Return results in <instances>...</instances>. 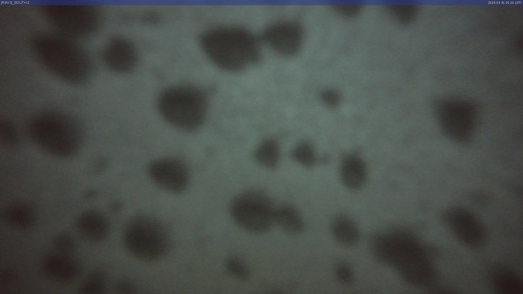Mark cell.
Masks as SVG:
<instances>
[{"label": "cell", "instance_id": "obj_22", "mask_svg": "<svg viewBox=\"0 0 523 294\" xmlns=\"http://www.w3.org/2000/svg\"><path fill=\"white\" fill-rule=\"evenodd\" d=\"M225 267L230 275L239 280L246 281L250 277L251 272L248 266L239 258L231 257L227 259Z\"/></svg>", "mask_w": 523, "mask_h": 294}, {"label": "cell", "instance_id": "obj_30", "mask_svg": "<svg viewBox=\"0 0 523 294\" xmlns=\"http://www.w3.org/2000/svg\"><path fill=\"white\" fill-rule=\"evenodd\" d=\"M13 274L9 271L5 272L2 275L1 278V284L3 285H7L10 284L13 280Z\"/></svg>", "mask_w": 523, "mask_h": 294}, {"label": "cell", "instance_id": "obj_15", "mask_svg": "<svg viewBox=\"0 0 523 294\" xmlns=\"http://www.w3.org/2000/svg\"><path fill=\"white\" fill-rule=\"evenodd\" d=\"M275 224L287 234L298 235L305 229V223L298 210L291 205L276 208Z\"/></svg>", "mask_w": 523, "mask_h": 294}, {"label": "cell", "instance_id": "obj_16", "mask_svg": "<svg viewBox=\"0 0 523 294\" xmlns=\"http://www.w3.org/2000/svg\"><path fill=\"white\" fill-rule=\"evenodd\" d=\"M491 283L494 289L503 294H521L522 281L514 271L507 268L495 270L491 276Z\"/></svg>", "mask_w": 523, "mask_h": 294}, {"label": "cell", "instance_id": "obj_14", "mask_svg": "<svg viewBox=\"0 0 523 294\" xmlns=\"http://www.w3.org/2000/svg\"><path fill=\"white\" fill-rule=\"evenodd\" d=\"M330 230L334 239L344 247L354 246L360 241V233L358 226L346 214L339 213L333 217Z\"/></svg>", "mask_w": 523, "mask_h": 294}, {"label": "cell", "instance_id": "obj_29", "mask_svg": "<svg viewBox=\"0 0 523 294\" xmlns=\"http://www.w3.org/2000/svg\"><path fill=\"white\" fill-rule=\"evenodd\" d=\"M117 289L123 292H130L134 289L133 284L128 281H123L120 282L117 285Z\"/></svg>", "mask_w": 523, "mask_h": 294}, {"label": "cell", "instance_id": "obj_9", "mask_svg": "<svg viewBox=\"0 0 523 294\" xmlns=\"http://www.w3.org/2000/svg\"><path fill=\"white\" fill-rule=\"evenodd\" d=\"M261 38L276 53L290 57L295 55L300 50L303 32L297 22L282 21L267 28L263 32Z\"/></svg>", "mask_w": 523, "mask_h": 294}, {"label": "cell", "instance_id": "obj_23", "mask_svg": "<svg viewBox=\"0 0 523 294\" xmlns=\"http://www.w3.org/2000/svg\"><path fill=\"white\" fill-rule=\"evenodd\" d=\"M293 158L306 166H311L315 161V155L312 146L307 142L298 144L292 152Z\"/></svg>", "mask_w": 523, "mask_h": 294}, {"label": "cell", "instance_id": "obj_13", "mask_svg": "<svg viewBox=\"0 0 523 294\" xmlns=\"http://www.w3.org/2000/svg\"><path fill=\"white\" fill-rule=\"evenodd\" d=\"M79 231L87 239L101 241L108 235L110 226L107 218L101 213L89 210L82 213L77 221Z\"/></svg>", "mask_w": 523, "mask_h": 294}, {"label": "cell", "instance_id": "obj_3", "mask_svg": "<svg viewBox=\"0 0 523 294\" xmlns=\"http://www.w3.org/2000/svg\"><path fill=\"white\" fill-rule=\"evenodd\" d=\"M159 110L170 124L183 130H194L205 118L207 103L200 90L178 85L163 90L158 100Z\"/></svg>", "mask_w": 523, "mask_h": 294}, {"label": "cell", "instance_id": "obj_4", "mask_svg": "<svg viewBox=\"0 0 523 294\" xmlns=\"http://www.w3.org/2000/svg\"><path fill=\"white\" fill-rule=\"evenodd\" d=\"M28 133L38 146L59 157L73 155L81 143L79 127L69 118L58 114L35 117L29 124Z\"/></svg>", "mask_w": 523, "mask_h": 294}, {"label": "cell", "instance_id": "obj_20", "mask_svg": "<svg viewBox=\"0 0 523 294\" xmlns=\"http://www.w3.org/2000/svg\"><path fill=\"white\" fill-rule=\"evenodd\" d=\"M388 12L395 19L402 24H409L414 20L418 13V7L412 5H393L387 6Z\"/></svg>", "mask_w": 523, "mask_h": 294}, {"label": "cell", "instance_id": "obj_25", "mask_svg": "<svg viewBox=\"0 0 523 294\" xmlns=\"http://www.w3.org/2000/svg\"><path fill=\"white\" fill-rule=\"evenodd\" d=\"M1 138L5 145L14 146L17 143V135L14 127L7 121L1 125Z\"/></svg>", "mask_w": 523, "mask_h": 294}, {"label": "cell", "instance_id": "obj_8", "mask_svg": "<svg viewBox=\"0 0 523 294\" xmlns=\"http://www.w3.org/2000/svg\"><path fill=\"white\" fill-rule=\"evenodd\" d=\"M148 173L152 182L162 190L174 194L183 191L189 180L188 171L181 161L170 158L153 161Z\"/></svg>", "mask_w": 523, "mask_h": 294}, {"label": "cell", "instance_id": "obj_17", "mask_svg": "<svg viewBox=\"0 0 523 294\" xmlns=\"http://www.w3.org/2000/svg\"><path fill=\"white\" fill-rule=\"evenodd\" d=\"M343 183L351 189H358L365 184L366 169L363 161L356 156H349L344 159L341 170Z\"/></svg>", "mask_w": 523, "mask_h": 294}, {"label": "cell", "instance_id": "obj_6", "mask_svg": "<svg viewBox=\"0 0 523 294\" xmlns=\"http://www.w3.org/2000/svg\"><path fill=\"white\" fill-rule=\"evenodd\" d=\"M275 210L270 197L256 189L239 194L230 206L233 221L244 230L257 234L268 232L273 228Z\"/></svg>", "mask_w": 523, "mask_h": 294}, {"label": "cell", "instance_id": "obj_24", "mask_svg": "<svg viewBox=\"0 0 523 294\" xmlns=\"http://www.w3.org/2000/svg\"><path fill=\"white\" fill-rule=\"evenodd\" d=\"M55 252L70 255L74 251L75 244L72 237L64 233L57 234L53 241Z\"/></svg>", "mask_w": 523, "mask_h": 294}, {"label": "cell", "instance_id": "obj_12", "mask_svg": "<svg viewBox=\"0 0 523 294\" xmlns=\"http://www.w3.org/2000/svg\"><path fill=\"white\" fill-rule=\"evenodd\" d=\"M43 269L52 280L60 283L74 280L80 272V266L70 255L54 252L44 259Z\"/></svg>", "mask_w": 523, "mask_h": 294}, {"label": "cell", "instance_id": "obj_10", "mask_svg": "<svg viewBox=\"0 0 523 294\" xmlns=\"http://www.w3.org/2000/svg\"><path fill=\"white\" fill-rule=\"evenodd\" d=\"M447 220L455 236L464 244L475 248L484 241L483 226L468 210L461 207L454 208L448 214Z\"/></svg>", "mask_w": 523, "mask_h": 294}, {"label": "cell", "instance_id": "obj_1", "mask_svg": "<svg viewBox=\"0 0 523 294\" xmlns=\"http://www.w3.org/2000/svg\"><path fill=\"white\" fill-rule=\"evenodd\" d=\"M200 45L209 59L220 68L236 71L258 61L260 47L257 38L238 27L210 29L200 37Z\"/></svg>", "mask_w": 523, "mask_h": 294}, {"label": "cell", "instance_id": "obj_21", "mask_svg": "<svg viewBox=\"0 0 523 294\" xmlns=\"http://www.w3.org/2000/svg\"><path fill=\"white\" fill-rule=\"evenodd\" d=\"M106 280L104 275L96 271L91 273L83 281L79 287V291L83 293H101L105 289Z\"/></svg>", "mask_w": 523, "mask_h": 294}, {"label": "cell", "instance_id": "obj_5", "mask_svg": "<svg viewBox=\"0 0 523 294\" xmlns=\"http://www.w3.org/2000/svg\"><path fill=\"white\" fill-rule=\"evenodd\" d=\"M123 241L128 253L142 261L153 262L160 259L168 251L169 232L159 220L138 216L126 226Z\"/></svg>", "mask_w": 523, "mask_h": 294}, {"label": "cell", "instance_id": "obj_7", "mask_svg": "<svg viewBox=\"0 0 523 294\" xmlns=\"http://www.w3.org/2000/svg\"><path fill=\"white\" fill-rule=\"evenodd\" d=\"M435 112L441 130L450 139L464 143L476 130L478 110L471 102L460 99H445L437 102Z\"/></svg>", "mask_w": 523, "mask_h": 294}, {"label": "cell", "instance_id": "obj_2", "mask_svg": "<svg viewBox=\"0 0 523 294\" xmlns=\"http://www.w3.org/2000/svg\"><path fill=\"white\" fill-rule=\"evenodd\" d=\"M389 234V265L396 268L401 278L411 285L431 284L436 279V271L417 238L410 232L399 228L391 230Z\"/></svg>", "mask_w": 523, "mask_h": 294}, {"label": "cell", "instance_id": "obj_18", "mask_svg": "<svg viewBox=\"0 0 523 294\" xmlns=\"http://www.w3.org/2000/svg\"><path fill=\"white\" fill-rule=\"evenodd\" d=\"M5 221L11 226L20 229L31 227L35 220V213L31 206L22 202L9 205L4 213Z\"/></svg>", "mask_w": 523, "mask_h": 294}, {"label": "cell", "instance_id": "obj_27", "mask_svg": "<svg viewBox=\"0 0 523 294\" xmlns=\"http://www.w3.org/2000/svg\"><path fill=\"white\" fill-rule=\"evenodd\" d=\"M333 9L340 15L347 17H353L360 13L362 6L359 5H334Z\"/></svg>", "mask_w": 523, "mask_h": 294}, {"label": "cell", "instance_id": "obj_19", "mask_svg": "<svg viewBox=\"0 0 523 294\" xmlns=\"http://www.w3.org/2000/svg\"><path fill=\"white\" fill-rule=\"evenodd\" d=\"M258 161L269 168H274L277 164L279 151L277 143L272 140L263 142L256 152Z\"/></svg>", "mask_w": 523, "mask_h": 294}, {"label": "cell", "instance_id": "obj_28", "mask_svg": "<svg viewBox=\"0 0 523 294\" xmlns=\"http://www.w3.org/2000/svg\"><path fill=\"white\" fill-rule=\"evenodd\" d=\"M321 97L323 101L330 106H336L340 101L339 94L334 90L328 89L323 91Z\"/></svg>", "mask_w": 523, "mask_h": 294}, {"label": "cell", "instance_id": "obj_11", "mask_svg": "<svg viewBox=\"0 0 523 294\" xmlns=\"http://www.w3.org/2000/svg\"><path fill=\"white\" fill-rule=\"evenodd\" d=\"M106 60L112 70L120 73L128 72L136 66L138 53L131 41L118 37L109 43L106 51Z\"/></svg>", "mask_w": 523, "mask_h": 294}, {"label": "cell", "instance_id": "obj_26", "mask_svg": "<svg viewBox=\"0 0 523 294\" xmlns=\"http://www.w3.org/2000/svg\"><path fill=\"white\" fill-rule=\"evenodd\" d=\"M335 274L339 281L344 285H350L354 282L353 273L345 263H340L336 265Z\"/></svg>", "mask_w": 523, "mask_h": 294}]
</instances>
